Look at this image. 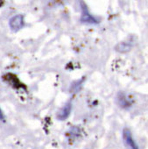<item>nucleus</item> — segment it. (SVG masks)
<instances>
[{
    "label": "nucleus",
    "mask_w": 148,
    "mask_h": 149,
    "mask_svg": "<svg viewBox=\"0 0 148 149\" xmlns=\"http://www.w3.org/2000/svg\"><path fill=\"white\" fill-rule=\"evenodd\" d=\"M9 26H10V28L13 32H14V33L19 32L25 26L23 15L17 14V15L13 16V18H11V19L9 21Z\"/></svg>",
    "instance_id": "obj_2"
},
{
    "label": "nucleus",
    "mask_w": 148,
    "mask_h": 149,
    "mask_svg": "<svg viewBox=\"0 0 148 149\" xmlns=\"http://www.w3.org/2000/svg\"><path fill=\"white\" fill-rule=\"evenodd\" d=\"M83 81H84V78L83 79H81L80 81H77L76 83H74L71 86V91H74V92H77L81 90V87H82V84H83Z\"/></svg>",
    "instance_id": "obj_7"
},
{
    "label": "nucleus",
    "mask_w": 148,
    "mask_h": 149,
    "mask_svg": "<svg viewBox=\"0 0 148 149\" xmlns=\"http://www.w3.org/2000/svg\"><path fill=\"white\" fill-rule=\"evenodd\" d=\"M117 99V104L124 109H129L132 105V103H133L131 98L124 92L118 93Z\"/></svg>",
    "instance_id": "obj_4"
},
{
    "label": "nucleus",
    "mask_w": 148,
    "mask_h": 149,
    "mask_svg": "<svg viewBox=\"0 0 148 149\" xmlns=\"http://www.w3.org/2000/svg\"><path fill=\"white\" fill-rule=\"evenodd\" d=\"M81 7H82V16H81L82 23L87 25H97L100 22L99 19H97L90 13L89 8L84 2H81Z\"/></svg>",
    "instance_id": "obj_1"
},
{
    "label": "nucleus",
    "mask_w": 148,
    "mask_h": 149,
    "mask_svg": "<svg viewBox=\"0 0 148 149\" xmlns=\"http://www.w3.org/2000/svg\"><path fill=\"white\" fill-rule=\"evenodd\" d=\"M71 111H72V104L70 102H68L58 111L56 117L59 120H61V121L66 120L69 117Z\"/></svg>",
    "instance_id": "obj_5"
},
{
    "label": "nucleus",
    "mask_w": 148,
    "mask_h": 149,
    "mask_svg": "<svg viewBox=\"0 0 148 149\" xmlns=\"http://www.w3.org/2000/svg\"><path fill=\"white\" fill-rule=\"evenodd\" d=\"M5 119V115H4V112L0 108V120H4Z\"/></svg>",
    "instance_id": "obj_8"
},
{
    "label": "nucleus",
    "mask_w": 148,
    "mask_h": 149,
    "mask_svg": "<svg viewBox=\"0 0 148 149\" xmlns=\"http://www.w3.org/2000/svg\"><path fill=\"white\" fill-rule=\"evenodd\" d=\"M123 138H124V141L125 145L127 146V147L129 149H139L137 143L135 142V140L132 137L131 131L129 129H127V128L124 129Z\"/></svg>",
    "instance_id": "obj_3"
},
{
    "label": "nucleus",
    "mask_w": 148,
    "mask_h": 149,
    "mask_svg": "<svg viewBox=\"0 0 148 149\" xmlns=\"http://www.w3.org/2000/svg\"><path fill=\"white\" fill-rule=\"evenodd\" d=\"M132 47V44L128 41H123L116 46V50L119 53H127Z\"/></svg>",
    "instance_id": "obj_6"
}]
</instances>
